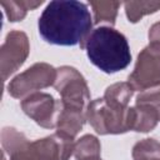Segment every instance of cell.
<instances>
[{"label": "cell", "instance_id": "12", "mask_svg": "<svg viewBox=\"0 0 160 160\" xmlns=\"http://www.w3.org/2000/svg\"><path fill=\"white\" fill-rule=\"evenodd\" d=\"M134 91H135L134 88L128 81L115 82L106 88L102 98L109 104H112L120 108H129L128 105Z\"/></svg>", "mask_w": 160, "mask_h": 160}, {"label": "cell", "instance_id": "3", "mask_svg": "<svg viewBox=\"0 0 160 160\" xmlns=\"http://www.w3.org/2000/svg\"><path fill=\"white\" fill-rule=\"evenodd\" d=\"M91 64L106 74L124 70L131 61L128 39L111 26H98L90 31L80 45Z\"/></svg>", "mask_w": 160, "mask_h": 160}, {"label": "cell", "instance_id": "9", "mask_svg": "<svg viewBox=\"0 0 160 160\" xmlns=\"http://www.w3.org/2000/svg\"><path fill=\"white\" fill-rule=\"evenodd\" d=\"M22 111L38 125L45 129H54L56 121L58 100L46 92H34L21 100Z\"/></svg>", "mask_w": 160, "mask_h": 160}, {"label": "cell", "instance_id": "4", "mask_svg": "<svg viewBox=\"0 0 160 160\" xmlns=\"http://www.w3.org/2000/svg\"><path fill=\"white\" fill-rule=\"evenodd\" d=\"M86 120L100 135L124 134L131 130L130 108H120L109 104L104 98L90 101L85 110Z\"/></svg>", "mask_w": 160, "mask_h": 160}, {"label": "cell", "instance_id": "1", "mask_svg": "<svg viewBox=\"0 0 160 160\" xmlns=\"http://www.w3.org/2000/svg\"><path fill=\"white\" fill-rule=\"evenodd\" d=\"M91 14L85 2L76 0L50 1L42 10L38 29L49 44L74 46L82 44L91 31Z\"/></svg>", "mask_w": 160, "mask_h": 160}, {"label": "cell", "instance_id": "8", "mask_svg": "<svg viewBox=\"0 0 160 160\" xmlns=\"http://www.w3.org/2000/svg\"><path fill=\"white\" fill-rule=\"evenodd\" d=\"M30 44L28 35L20 30L8 32L4 44L0 48V70L4 81L14 74L28 59Z\"/></svg>", "mask_w": 160, "mask_h": 160}, {"label": "cell", "instance_id": "2", "mask_svg": "<svg viewBox=\"0 0 160 160\" xmlns=\"http://www.w3.org/2000/svg\"><path fill=\"white\" fill-rule=\"evenodd\" d=\"M1 146L9 160H69L74 154V139L62 132H54L34 141L15 128L1 130Z\"/></svg>", "mask_w": 160, "mask_h": 160}, {"label": "cell", "instance_id": "6", "mask_svg": "<svg viewBox=\"0 0 160 160\" xmlns=\"http://www.w3.org/2000/svg\"><path fill=\"white\" fill-rule=\"evenodd\" d=\"M56 69L48 62H36L16 75L8 85V92L15 98H26L38 90L55 84Z\"/></svg>", "mask_w": 160, "mask_h": 160}, {"label": "cell", "instance_id": "15", "mask_svg": "<svg viewBox=\"0 0 160 160\" xmlns=\"http://www.w3.org/2000/svg\"><path fill=\"white\" fill-rule=\"evenodd\" d=\"M125 14L130 22L135 24L142 16L160 10V1H126L124 2Z\"/></svg>", "mask_w": 160, "mask_h": 160}, {"label": "cell", "instance_id": "18", "mask_svg": "<svg viewBox=\"0 0 160 160\" xmlns=\"http://www.w3.org/2000/svg\"><path fill=\"white\" fill-rule=\"evenodd\" d=\"M135 102H145V104H149V105L154 106L158 110L159 115H160V86L140 92L136 96V101Z\"/></svg>", "mask_w": 160, "mask_h": 160}, {"label": "cell", "instance_id": "16", "mask_svg": "<svg viewBox=\"0 0 160 160\" xmlns=\"http://www.w3.org/2000/svg\"><path fill=\"white\" fill-rule=\"evenodd\" d=\"M44 1L40 0V1H1L0 5L4 8V11L9 19L10 22H16V21H21L28 11L30 10H34L36 9L38 6H40Z\"/></svg>", "mask_w": 160, "mask_h": 160}, {"label": "cell", "instance_id": "17", "mask_svg": "<svg viewBox=\"0 0 160 160\" xmlns=\"http://www.w3.org/2000/svg\"><path fill=\"white\" fill-rule=\"evenodd\" d=\"M134 160H160V142L155 139H142L138 141L131 151Z\"/></svg>", "mask_w": 160, "mask_h": 160}, {"label": "cell", "instance_id": "14", "mask_svg": "<svg viewBox=\"0 0 160 160\" xmlns=\"http://www.w3.org/2000/svg\"><path fill=\"white\" fill-rule=\"evenodd\" d=\"M120 5V1H91L90 6L94 11V22L98 25L102 22L114 25Z\"/></svg>", "mask_w": 160, "mask_h": 160}, {"label": "cell", "instance_id": "5", "mask_svg": "<svg viewBox=\"0 0 160 160\" xmlns=\"http://www.w3.org/2000/svg\"><path fill=\"white\" fill-rule=\"evenodd\" d=\"M55 90L60 94V101L69 106L86 109L90 102V90L85 78L72 66H60L56 69Z\"/></svg>", "mask_w": 160, "mask_h": 160}, {"label": "cell", "instance_id": "11", "mask_svg": "<svg viewBox=\"0 0 160 160\" xmlns=\"http://www.w3.org/2000/svg\"><path fill=\"white\" fill-rule=\"evenodd\" d=\"M131 110V130L136 132H149L160 121L158 110L145 102H135Z\"/></svg>", "mask_w": 160, "mask_h": 160}, {"label": "cell", "instance_id": "20", "mask_svg": "<svg viewBox=\"0 0 160 160\" xmlns=\"http://www.w3.org/2000/svg\"><path fill=\"white\" fill-rule=\"evenodd\" d=\"M92 160H102L101 158H96V159H92Z\"/></svg>", "mask_w": 160, "mask_h": 160}, {"label": "cell", "instance_id": "19", "mask_svg": "<svg viewBox=\"0 0 160 160\" xmlns=\"http://www.w3.org/2000/svg\"><path fill=\"white\" fill-rule=\"evenodd\" d=\"M148 36H149L150 44H159L160 45V21L151 25V28L149 29Z\"/></svg>", "mask_w": 160, "mask_h": 160}, {"label": "cell", "instance_id": "13", "mask_svg": "<svg viewBox=\"0 0 160 160\" xmlns=\"http://www.w3.org/2000/svg\"><path fill=\"white\" fill-rule=\"evenodd\" d=\"M100 154L101 144L99 139L94 135H84L75 142L74 156L76 160H92L100 158Z\"/></svg>", "mask_w": 160, "mask_h": 160}, {"label": "cell", "instance_id": "10", "mask_svg": "<svg viewBox=\"0 0 160 160\" xmlns=\"http://www.w3.org/2000/svg\"><path fill=\"white\" fill-rule=\"evenodd\" d=\"M85 110L86 109L65 105L60 100H58V111L55 121V128L58 129L56 131L66 134L74 139L81 131L85 124Z\"/></svg>", "mask_w": 160, "mask_h": 160}, {"label": "cell", "instance_id": "7", "mask_svg": "<svg viewBox=\"0 0 160 160\" xmlns=\"http://www.w3.org/2000/svg\"><path fill=\"white\" fill-rule=\"evenodd\" d=\"M134 90L145 91L160 86V45L149 44L138 55L128 81Z\"/></svg>", "mask_w": 160, "mask_h": 160}]
</instances>
